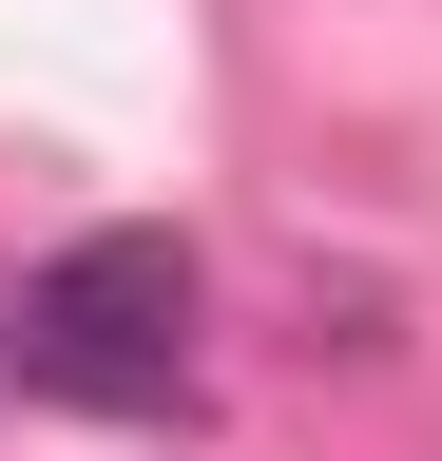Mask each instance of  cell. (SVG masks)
<instances>
[{
	"label": "cell",
	"instance_id": "6da1fadb",
	"mask_svg": "<svg viewBox=\"0 0 442 461\" xmlns=\"http://www.w3.org/2000/svg\"><path fill=\"white\" fill-rule=\"evenodd\" d=\"M193 230H77L0 288V384L20 403H77V423H174L193 403Z\"/></svg>",
	"mask_w": 442,
	"mask_h": 461
}]
</instances>
